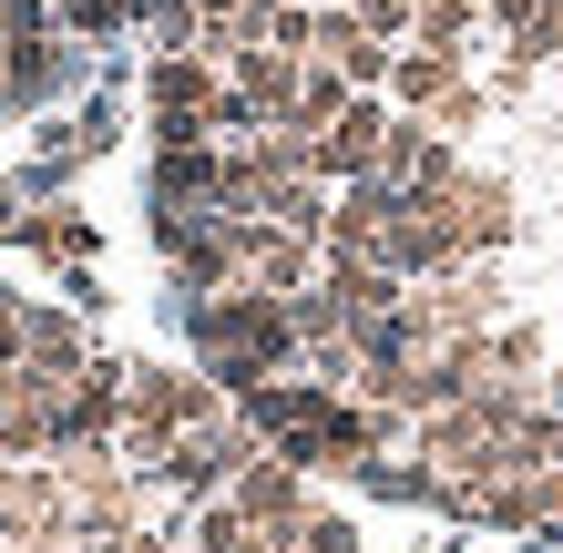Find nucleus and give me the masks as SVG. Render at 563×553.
Masks as SVG:
<instances>
[{
    "instance_id": "f03ea898",
    "label": "nucleus",
    "mask_w": 563,
    "mask_h": 553,
    "mask_svg": "<svg viewBox=\"0 0 563 553\" xmlns=\"http://www.w3.org/2000/svg\"><path fill=\"white\" fill-rule=\"evenodd\" d=\"M410 21H420V42H430V52H451L461 31H472V0H420Z\"/></svg>"
},
{
    "instance_id": "7ed1b4c3",
    "label": "nucleus",
    "mask_w": 563,
    "mask_h": 553,
    "mask_svg": "<svg viewBox=\"0 0 563 553\" xmlns=\"http://www.w3.org/2000/svg\"><path fill=\"white\" fill-rule=\"evenodd\" d=\"M0 236H11V195H0Z\"/></svg>"
},
{
    "instance_id": "f257e3e1",
    "label": "nucleus",
    "mask_w": 563,
    "mask_h": 553,
    "mask_svg": "<svg viewBox=\"0 0 563 553\" xmlns=\"http://www.w3.org/2000/svg\"><path fill=\"white\" fill-rule=\"evenodd\" d=\"M236 512H246V523H297V462H246Z\"/></svg>"
}]
</instances>
